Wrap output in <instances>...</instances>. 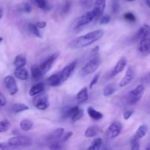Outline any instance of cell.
I'll list each match as a JSON object with an SVG mask.
<instances>
[{"label":"cell","instance_id":"obj_47","mask_svg":"<svg viewBox=\"0 0 150 150\" xmlns=\"http://www.w3.org/2000/svg\"><path fill=\"white\" fill-rule=\"evenodd\" d=\"M61 148L62 146H60L59 144H57V143L52 144L49 146V149H61Z\"/></svg>","mask_w":150,"mask_h":150},{"label":"cell","instance_id":"obj_8","mask_svg":"<svg viewBox=\"0 0 150 150\" xmlns=\"http://www.w3.org/2000/svg\"><path fill=\"white\" fill-rule=\"evenodd\" d=\"M76 64H77V60L73 62H71L70 64H67V65L65 66V67L63 68V70L60 72V80H61L62 83L65 81L71 76V74L75 70Z\"/></svg>","mask_w":150,"mask_h":150},{"label":"cell","instance_id":"obj_3","mask_svg":"<svg viewBox=\"0 0 150 150\" xmlns=\"http://www.w3.org/2000/svg\"><path fill=\"white\" fill-rule=\"evenodd\" d=\"M7 143L10 145V146H13V147H18V146H29L32 145V141L28 136H16V137L10 138Z\"/></svg>","mask_w":150,"mask_h":150},{"label":"cell","instance_id":"obj_17","mask_svg":"<svg viewBox=\"0 0 150 150\" xmlns=\"http://www.w3.org/2000/svg\"><path fill=\"white\" fill-rule=\"evenodd\" d=\"M45 89V85L43 83H38L37 84L34 85L31 87L29 90V95L32 97H35L36 95H39L40 93L42 92Z\"/></svg>","mask_w":150,"mask_h":150},{"label":"cell","instance_id":"obj_52","mask_svg":"<svg viewBox=\"0 0 150 150\" xmlns=\"http://www.w3.org/2000/svg\"><path fill=\"white\" fill-rule=\"evenodd\" d=\"M126 1H129V2H132V1H135L136 0H125Z\"/></svg>","mask_w":150,"mask_h":150},{"label":"cell","instance_id":"obj_7","mask_svg":"<svg viewBox=\"0 0 150 150\" xmlns=\"http://www.w3.org/2000/svg\"><path fill=\"white\" fill-rule=\"evenodd\" d=\"M95 19V16L94 14L93 11L91 10V11L87 12V13H84L83 15H82L81 17H79L78 18V20L76 22V28H80L81 26H85L86 24H89V23L92 21L93 20Z\"/></svg>","mask_w":150,"mask_h":150},{"label":"cell","instance_id":"obj_6","mask_svg":"<svg viewBox=\"0 0 150 150\" xmlns=\"http://www.w3.org/2000/svg\"><path fill=\"white\" fill-rule=\"evenodd\" d=\"M122 129V125L119 121H114L110 125L106 130V136L109 139H114L120 134Z\"/></svg>","mask_w":150,"mask_h":150},{"label":"cell","instance_id":"obj_16","mask_svg":"<svg viewBox=\"0 0 150 150\" xmlns=\"http://www.w3.org/2000/svg\"><path fill=\"white\" fill-rule=\"evenodd\" d=\"M149 35H150V26L148 24H144L136 33V38L141 40Z\"/></svg>","mask_w":150,"mask_h":150},{"label":"cell","instance_id":"obj_15","mask_svg":"<svg viewBox=\"0 0 150 150\" xmlns=\"http://www.w3.org/2000/svg\"><path fill=\"white\" fill-rule=\"evenodd\" d=\"M31 72H32V79L35 81H38L42 78L44 75V72L42 71L40 67L37 64H34L31 67Z\"/></svg>","mask_w":150,"mask_h":150},{"label":"cell","instance_id":"obj_45","mask_svg":"<svg viewBox=\"0 0 150 150\" xmlns=\"http://www.w3.org/2000/svg\"><path fill=\"white\" fill-rule=\"evenodd\" d=\"M23 10H24L26 13H30V12H32V6H31L29 3H24L23 6Z\"/></svg>","mask_w":150,"mask_h":150},{"label":"cell","instance_id":"obj_2","mask_svg":"<svg viewBox=\"0 0 150 150\" xmlns=\"http://www.w3.org/2000/svg\"><path fill=\"white\" fill-rule=\"evenodd\" d=\"M144 86L140 84L136 86L134 89L130 91L128 93V95H127V98H126L127 103L132 105V104H135L137 102H139L141 100V98H142V96H143L144 92Z\"/></svg>","mask_w":150,"mask_h":150},{"label":"cell","instance_id":"obj_24","mask_svg":"<svg viewBox=\"0 0 150 150\" xmlns=\"http://www.w3.org/2000/svg\"><path fill=\"white\" fill-rule=\"evenodd\" d=\"M10 109L15 114H18V113L22 112V111H27L29 110V107L26 105L25 104L22 103H14L11 105Z\"/></svg>","mask_w":150,"mask_h":150},{"label":"cell","instance_id":"obj_40","mask_svg":"<svg viewBox=\"0 0 150 150\" xmlns=\"http://www.w3.org/2000/svg\"><path fill=\"white\" fill-rule=\"evenodd\" d=\"M73 136V132L69 131L67 132L66 133L63 134V136H62V142H66L67 141L69 140V139H70V137Z\"/></svg>","mask_w":150,"mask_h":150},{"label":"cell","instance_id":"obj_13","mask_svg":"<svg viewBox=\"0 0 150 150\" xmlns=\"http://www.w3.org/2000/svg\"><path fill=\"white\" fill-rule=\"evenodd\" d=\"M135 78V71L131 67H129L126 71L125 75L124 77L122 79V80L120 82V86L121 87H124L128 85Z\"/></svg>","mask_w":150,"mask_h":150},{"label":"cell","instance_id":"obj_48","mask_svg":"<svg viewBox=\"0 0 150 150\" xmlns=\"http://www.w3.org/2000/svg\"><path fill=\"white\" fill-rule=\"evenodd\" d=\"M143 81L145 82V83H150V73H147V74L144 77Z\"/></svg>","mask_w":150,"mask_h":150},{"label":"cell","instance_id":"obj_34","mask_svg":"<svg viewBox=\"0 0 150 150\" xmlns=\"http://www.w3.org/2000/svg\"><path fill=\"white\" fill-rule=\"evenodd\" d=\"M124 18L127 21L130 22V23H133L136 21V18L135 16V15L133 13H130V12H128V13H126L124 15Z\"/></svg>","mask_w":150,"mask_h":150},{"label":"cell","instance_id":"obj_10","mask_svg":"<svg viewBox=\"0 0 150 150\" xmlns=\"http://www.w3.org/2000/svg\"><path fill=\"white\" fill-rule=\"evenodd\" d=\"M139 51L144 57H146L150 54V35L141 40L139 45Z\"/></svg>","mask_w":150,"mask_h":150},{"label":"cell","instance_id":"obj_4","mask_svg":"<svg viewBox=\"0 0 150 150\" xmlns=\"http://www.w3.org/2000/svg\"><path fill=\"white\" fill-rule=\"evenodd\" d=\"M101 63V60L100 57H96L92 58V59L89 60L86 64L83 67L81 70V73L83 75H88L91 73H95Z\"/></svg>","mask_w":150,"mask_h":150},{"label":"cell","instance_id":"obj_31","mask_svg":"<svg viewBox=\"0 0 150 150\" xmlns=\"http://www.w3.org/2000/svg\"><path fill=\"white\" fill-rule=\"evenodd\" d=\"M10 127V123L8 120H4L0 122V133L6 132Z\"/></svg>","mask_w":150,"mask_h":150},{"label":"cell","instance_id":"obj_42","mask_svg":"<svg viewBox=\"0 0 150 150\" xmlns=\"http://www.w3.org/2000/svg\"><path fill=\"white\" fill-rule=\"evenodd\" d=\"M99 78H100V74H96L95 76H94L93 79H92V81L90 83V85H89L90 89H92V88L94 86V85H95L97 83H98V80H99Z\"/></svg>","mask_w":150,"mask_h":150},{"label":"cell","instance_id":"obj_23","mask_svg":"<svg viewBox=\"0 0 150 150\" xmlns=\"http://www.w3.org/2000/svg\"><path fill=\"white\" fill-rule=\"evenodd\" d=\"M88 98H89V95H88L87 88L83 87L79 91V92L77 95V100L79 101V103H84L85 101L87 100Z\"/></svg>","mask_w":150,"mask_h":150},{"label":"cell","instance_id":"obj_43","mask_svg":"<svg viewBox=\"0 0 150 150\" xmlns=\"http://www.w3.org/2000/svg\"><path fill=\"white\" fill-rule=\"evenodd\" d=\"M16 147L10 146L8 143H4V142H0V149H14Z\"/></svg>","mask_w":150,"mask_h":150},{"label":"cell","instance_id":"obj_11","mask_svg":"<svg viewBox=\"0 0 150 150\" xmlns=\"http://www.w3.org/2000/svg\"><path fill=\"white\" fill-rule=\"evenodd\" d=\"M105 4H106V0H95L94 8L92 10L95 16V19L99 18L102 16L105 10Z\"/></svg>","mask_w":150,"mask_h":150},{"label":"cell","instance_id":"obj_33","mask_svg":"<svg viewBox=\"0 0 150 150\" xmlns=\"http://www.w3.org/2000/svg\"><path fill=\"white\" fill-rule=\"evenodd\" d=\"M95 0H80V4L83 8H90Z\"/></svg>","mask_w":150,"mask_h":150},{"label":"cell","instance_id":"obj_14","mask_svg":"<svg viewBox=\"0 0 150 150\" xmlns=\"http://www.w3.org/2000/svg\"><path fill=\"white\" fill-rule=\"evenodd\" d=\"M126 65H127V59H126L125 57H122L111 71V77H114L120 73H121L124 70L125 67H126Z\"/></svg>","mask_w":150,"mask_h":150},{"label":"cell","instance_id":"obj_51","mask_svg":"<svg viewBox=\"0 0 150 150\" xmlns=\"http://www.w3.org/2000/svg\"><path fill=\"white\" fill-rule=\"evenodd\" d=\"M146 4H147L148 7L150 8V0H146Z\"/></svg>","mask_w":150,"mask_h":150},{"label":"cell","instance_id":"obj_28","mask_svg":"<svg viewBox=\"0 0 150 150\" xmlns=\"http://www.w3.org/2000/svg\"><path fill=\"white\" fill-rule=\"evenodd\" d=\"M103 145V140L100 138H98V139H95V140L92 142V143L91 144L90 146H89L88 149L89 150H98L101 148Z\"/></svg>","mask_w":150,"mask_h":150},{"label":"cell","instance_id":"obj_22","mask_svg":"<svg viewBox=\"0 0 150 150\" xmlns=\"http://www.w3.org/2000/svg\"><path fill=\"white\" fill-rule=\"evenodd\" d=\"M148 132V127L146 125H142L140 127L138 128V130H136V133H135V136H133V139H142V138L144 137L146 135Z\"/></svg>","mask_w":150,"mask_h":150},{"label":"cell","instance_id":"obj_25","mask_svg":"<svg viewBox=\"0 0 150 150\" xmlns=\"http://www.w3.org/2000/svg\"><path fill=\"white\" fill-rule=\"evenodd\" d=\"M26 59L23 54H19L16 57L14 60V65L16 67H23L26 65Z\"/></svg>","mask_w":150,"mask_h":150},{"label":"cell","instance_id":"obj_12","mask_svg":"<svg viewBox=\"0 0 150 150\" xmlns=\"http://www.w3.org/2000/svg\"><path fill=\"white\" fill-rule=\"evenodd\" d=\"M59 56V52L54 53V54H52L51 57H48L45 62H43L40 65V68L42 69V71H43L44 73H47L48 71H49L50 69L52 67L54 62H55V60L58 58Z\"/></svg>","mask_w":150,"mask_h":150},{"label":"cell","instance_id":"obj_50","mask_svg":"<svg viewBox=\"0 0 150 150\" xmlns=\"http://www.w3.org/2000/svg\"><path fill=\"white\" fill-rule=\"evenodd\" d=\"M2 16H3V10H2V8H1V7H0V18L2 17Z\"/></svg>","mask_w":150,"mask_h":150},{"label":"cell","instance_id":"obj_46","mask_svg":"<svg viewBox=\"0 0 150 150\" xmlns=\"http://www.w3.org/2000/svg\"><path fill=\"white\" fill-rule=\"evenodd\" d=\"M35 25H36V26L38 29H43V28H45L46 26L47 23L45 21H38L35 23Z\"/></svg>","mask_w":150,"mask_h":150},{"label":"cell","instance_id":"obj_19","mask_svg":"<svg viewBox=\"0 0 150 150\" xmlns=\"http://www.w3.org/2000/svg\"><path fill=\"white\" fill-rule=\"evenodd\" d=\"M100 132H101V129L98 126L93 125V126H90V127H89L87 129H86V131H85L84 135L87 138H92L98 136Z\"/></svg>","mask_w":150,"mask_h":150},{"label":"cell","instance_id":"obj_41","mask_svg":"<svg viewBox=\"0 0 150 150\" xmlns=\"http://www.w3.org/2000/svg\"><path fill=\"white\" fill-rule=\"evenodd\" d=\"M119 9H120V3H119V0H113V2H112L113 12L117 13V12H118Z\"/></svg>","mask_w":150,"mask_h":150},{"label":"cell","instance_id":"obj_9","mask_svg":"<svg viewBox=\"0 0 150 150\" xmlns=\"http://www.w3.org/2000/svg\"><path fill=\"white\" fill-rule=\"evenodd\" d=\"M4 83L6 88L11 95H16L18 92V86L14 78L11 76H7L4 78Z\"/></svg>","mask_w":150,"mask_h":150},{"label":"cell","instance_id":"obj_39","mask_svg":"<svg viewBox=\"0 0 150 150\" xmlns=\"http://www.w3.org/2000/svg\"><path fill=\"white\" fill-rule=\"evenodd\" d=\"M110 21H111V17L108 15H105L101 18V19L100 20V24H107V23H109Z\"/></svg>","mask_w":150,"mask_h":150},{"label":"cell","instance_id":"obj_26","mask_svg":"<svg viewBox=\"0 0 150 150\" xmlns=\"http://www.w3.org/2000/svg\"><path fill=\"white\" fill-rule=\"evenodd\" d=\"M64 132V128H58L57 130H54L52 133L49 135L48 136V139L50 140H56V139H61L62 136H63Z\"/></svg>","mask_w":150,"mask_h":150},{"label":"cell","instance_id":"obj_38","mask_svg":"<svg viewBox=\"0 0 150 150\" xmlns=\"http://www.w3.org/2000/svg\"><path fill=\"white\" fill-rule=\"evenodd\" d=\"M133 112H134V111H133V109L125 110V111H124V113H123V117H124L125 120H129V119L130 118V117L133 115Z\"/></svg>","mask_w":150,"mask_h":150},{"label":"cell","instance_id":"obj_37","mask_svg":"<svg viewBox=\"0 0 150 150\" xmlns=\"http://www.w3.org/2000/svg\"><path fill=\"white\" fill-rule=\"evenodd\" d=\"M140 148V143H139V140L138 139H133L131 141V149L133 150H138Z\"/></svg>","mask_w":150,"mask_h":150},{"label":"cell","instance_id":"obj_32","mask_svg":"<svg viewBox=\"0 0 150 150\" xmlns=\"http://www.w3.org/2000/svg\"><path fill=\"white\" fill-rule=\"evenodd\" d=\"M33 1L38 8L42 9V10H45L47 8V6H48L47 0H33Z\"/></svg>","mask_w":150,"mask_h":150},{"label":"cell","instance_id":"obj_1","mask_svg":"<svg viewBox=\"0 0 150 150\" xmlns=\"http://www.w3.org/2000/svg\"><path fill=\"white\" fill-rule=\"evenodd\" d=\"M103 35L104 32L102 29H98V30L89 32L86 35H82L73 40L70 42L69 46L73 49H78V48L89 46L100 39L103 36Z\"/></svg>","mask_w":150,"mask_h":150},{"label":"cell","instance_id":"obj_21","mask_svg":"<svg viewBox=\"0 0 150 150\" xmlns=\"http://www.w3.org/2000/svg\"><path fill=\"white\" fill-rule=\"evenodd\" d=\"M87 113H88V115H89L92 120H96V121L100 120L101 119H103V115L102 113L96 111V110H95L94 108H92V106L88 107Z\"/></svg>","mask_w":150,"mask_h":150},{"label":"cell","instance_id":"obj_5","mask_svg":"<svg viewBox=\"0 0 150 150\" xmlns=\"http://www.w3.org/2000/svg\"><path fill=\"white\" fill-rule=\"evenodd\" d=\"M33 103L35 106L38 108V110L44 111L49 106V101H48V97L47 94L45 93H40L34 98Z\"/></svg>","mask_w":150,"mask_h":150},{"label":"cell","instance_id":"obj_53","mask_svg":"<svg viewBox=\"0 0 150 150\" xmlns=\"http://www.w3.org/2000/svg\"><path fill=\"white\" fill-rule=\"evenodd\" d=\"M1 41H2V38H1V37H0V42H1Z\"/></svg>","mask_w":150,"mask_h":150},{"label":"cell","instance_id":"obj_44","mask_svg":"<svg viewBox=\"0 0 150 150\" xmlns=\"http://www.w3.org/2000/svg\"><path fill=\"white\" fill-rule=\"evenodd\" d=\"M6 104H7V100L4 95L0 92V106H4Z\"/></svg>","mask_w":150,"mask_h":150},{"label":"cell","instance_id":"obj_20","mask_svg":"<svg viewBox=\"0 0 150 150\" xmlns=\"http://www.w3.org/2000/svg\"><path fill=\"white\" fill-rule=\"evenodd\" d=\"M47 83L51 86H59L62 83L61 80H60V72L58 73H55V74L52 75L49 78H48Z\"/></svg>","mask_w":150,"mask_h":150},{"label":"cell","instance_id":"obj_29","mask_svg":"<svg viewBox=\"0 0 150 150\" xmlns=\"http://www.w3.org/2000/svg\"><path fill=\"white\" fill-rule=\"evenodd\" d=\"M116 91V87L114 86V84L113 83H110V84L107 85L103 89V95L105 97H109L111 95L115 92Z\"/></svg>","mask_w":150,"mask_h":150},{"label":"cell","instance_id":"obj_18","mask_svg":"<svg viewBox=\"0 0 150 150\" xmlns=\"http://www.w3.org/2000/svg\"><path fill=\"white\" fill-rule=\"evenodd\" d=\"M14 73L16 77L17 78V79H20V80H27L28 78H29V73H28L27 70H26L23 67H16Z\"/></svg>","mask_w":150,"mask_h":150},{"label":"cell","instance_id":"obj_30","mask_svg":"<svg viewBox=\"0 0 150 150\" xmlns=\"http://www.w3.org/2000/svg\"><path fill=\"white\" fill-rule=\"evenodd\" d=\"M28 28H29V32H30L32 35L36 36L37 38H42L40 33V31L38 30V28L37 27L36 25L34 24V23H29V26H28Z\"/></svg>","mask_w":150,"mask_h":150},{"label":"cell","instance_id":"obj_35","mask_svg":"<svg viewBox=\"0 0 150 150\" xmlns=\"http://www.w3.org/2000/svg\"><path fill=\"white\" fill-rule=\"evenodd\" d=\"M83 116V110L81 109V108H79V111L74 114V116L72 117L71 120L73 122H76L78 121V120H81Z\"/></svg>","mask_w":150,"mask_h":150},{"label":"cell","instance_id":"obj_36","mask_svg":"<svg viewBox=\"0 0 150 150\" xmlns=\"http://www.w3.org/2000/svg\"><path fill=\"white\" fill-rule=\"evenodd\" d=\"M70 7H71V1H70V0L65 1L62 7V13L66 14V13H68L69 10H70Z\"/></svg>","mask_w":150,"mask_h":150},{"label":"cell","instance_id":"obj_27","mask_svg":"<svg viewBox=\"0 0 150 150\" xmlns=\"http://www.w3.org/2000/svg\"><path fill=\"white\" fill-rule=\"evenodd\" d=\"M20 127L23 131H29L33 127V123L29 120H23L21 121Z\"/></svg>","mask_w":150,"mask_h":150},{"label":"cell","instance_id":"obj_49","mask_svg":"<svg viewBox=\"0 0 150 150\" xmlns=\"http://www.w3.org/2000/svg\"><path fill=\"white\" fill-rule=\"evenodd\" d=\"M99 48H100V47L98 46V45L95 46V48H94L92 50V54H95V53L98 52V51H99Z\"/></svg>","mask_w":150,"mask_h":150}]
</instances>
